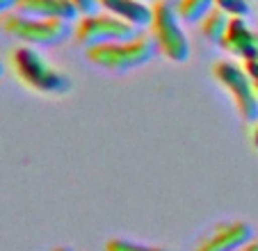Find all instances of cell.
I'll use <instances>...</instances> for the list:
<instances>
[{
    "label": "cell",
    "mask_w": 258,
    "mask_h": 251,
    "mask_svg": "<svg viewBox=\"0 0 258 251\" xmlns=\"http://www.w3.org/2000/svg\"><path fill=\"white\" fill-rule=\"evenodd\" d=\"M10 67L14 76L28 89L48 96H62L71 89V78L62 69L53 67L37 48L32 46H16L10 53Z\"/></svg>",
    "instance_id": "obj_1"
},
{
    "label": "cell",
    "mask_w": 258,
    "mask_h": 251,
    "mask_svg": "<svg viewBox=\"0 0 258 251\" xmlns=\"http://www.w3.org/2000/svg\"><path fill=\"white\" fill-rule=\"evenodd\" d=\"M158 53L156 41L151 34L137 32L131 39H121V41H112V44H103L87 48L85 57L92 62L94 67H101L105 71H131V69L144 67L146 62H151L153 55Z\"/></svg>",
    "instance_id": "obj_2"
},
{
    "label": "cell",
    "mask_w": 258,
    "mask_h": 251,
    "mask_svg": "<svg viewBox=\"0 0 258 251\" xmlns=\"http://www.w3.org/2000/svg\"><path fill=\"white\" fill-rule=\"evenodd\" d=\"M0 30L23 46H59L73 34L71 21L62 19H37L21 12H7L0 16Z\"/></svg>",
    "instance_id": "obj_3"
},
{
    "label": "cell",
    "mask_w": 258,
    "mask_h": 251,
    "mask_svg": "<svg viewBox=\"0 0 258 251\" xmlns=\"http://www.w3.org/2000/svg\"><path fill=\"white\" fill-rule=\"evenodd\" d=\"M151 37L156 41V48L160 55H165L169 62H187L190 59V41L183 32V21L178 19L171 0H156L151 3Z\"/></svg>",
    "instance_id": "obj_4"
},
{
    "label": "cell",
    "mask_w": 258,
    "mask_h": 251,
    "mask_svg": "<svg viewBox=\"0 0 258 251\" xmlns=\"http://www.w3.org/2000/svg\"><path fill=\"white\" fill-rule=\"evenodd\" d=\"M213 78L219 87L231 96L233 107L240 119H242L244 123H256L258 121V94H256V89H253V85H251V80H249L242 64L229 62V59L215 62Z\"/></svg>",
    "instance_id": "obj_5"
},
{
    "label": "cell",
    "mask_w": 258,
    "mask_h": 251,
    "mask_svg": "<svg viewBox=\"0 0 258 251\" xmlns=\"http://www.w3.org/2000/svg\"><path fill=\"white\" fill-rule=\"evenodd\" d=\"M135 34L137 28H133L131 23L117 19V16L107 14V12H94V14L80 16V21L73 28L76 44H80L85 50L94 48V46L121 41V39H131Z\"/></svg>",
    "instance_id": "obj_6"
},
{
    "label": "cell",
    "mask_w": 258,
    "mask_h": 251,
    "mask_svg": "<svg viewBox=\"0 0 258 251\" xmlns=\"http://www.w3.org/2000/svg\"><path fill=\"white\" fill-rule=\"evenodd\" d=\"M251 237H256L253 228L244 219L222 222L195 246V251H235L238 246L247 244Z\"/></svg>",
    "instance_id": "obj_7"
},
{
    "label": "cell",
    "mask_w": 258,
    "mask_h": 251,
    "mask_svg": "<svg viewBox=\"0 0 258 251\" xmlns=\"http://www.w3.org/2000/svg\"><path fill=\"white\" fill-rule=\"evenodd\" d=\"M222 48L235 55L240 62L258 57V32L249 28L244 19H231L224 39H222Z\"/></svg>",
    "instance_id": "obj_8"
},
{
    "label": "cell",
    "mask_w": 258,
    "mask_h": 251,
    "mask_svg": "<svg viewBox=\"0 0 258 251\" xmlns=\"http://www.w3.org/2000/svg\"><path fill=\"white\" fill-rule=\"evenodd\" d=\"M98 7L107 14L131 23L133 28H144L151 25V5L144 0H98Z\"/></svg>",
    "instance_id": "obj_9"
},
{
    "label": "cell",
    "mask_w": 258,
    "mask_h": 251,
    "mask_svg": "<svg viewBox=\"0 0 258 251\" xmlns=\"http://www.w3.org/2000/svg\"><path fill=\"white\" fill-rule=\"evenodd\" d=\"M16 12L25 16H37V19H62L71 21L80 16L71 0H19Z\"/></svg>",
    "instance_id": "obj_10"
},
{
    "label": "cell",
    "mask_w": 258,
    "mask_h": 251,
    "mask_svg": "<svg viewBox=\"0 0 258 251\" xmlns=\"http://www.w3.org/2000/svg\"><path fill=\"white\" fill-rule=\"evenodd\" d=\"M229 21H231L229 16H226L224 12H219L217 7H215V10H210L208 14H206L204 19L199 21L201 37H204L206 41H210V44L222 46V39H224V34H226Z\"/></svg>",
    "instance_id": "obj_11"
},
{
    "label": "cell",
    "mask_w": 258,
    "mask_h": 251,
    "mask_svg": "<svg viewBox=\"0 0 258 251\" xmlns=\"http://www.w3.org/2000/svg\"><path fill=\"white\" fill-rule=\"evenodd\" d=\"M174 7L183 23H199L210 10H215V0H176Z\"/></svg>",
    "instance_id": "obj_12"
},
{
    "label": "cell",
    "mask_w": 258,
    "mask_h": 251,
    "mask_svg": "<svg viewBox=\"0 0 258 251\" xmlns=\"http://www.w3.org/2000/svg\"><path fill=\"white\" fill-rule=\"evenodd\" d=\"M105 251H169V249L153 246V244H140V242H133V240H121V237H114V240H107L105 242Z\"/></svg>",
    "instance_id": "obj_13"
},
{
    "label": "cell",
    "mask_w": 258,
    "mask_h": 251,
    "mask_svg": "<svg viewBox=\"0 0 258 251\" xmlns=\"http://www.w3.org/2000/svg\"><path fill=\"white\" fill-rule=\"evenodd\" d=\"M215 7L219 12H224L229 19H244L249 14L247 0H215Z\"/></svg>",
    "instance_id": "obj_14"
},
{
    "label": "cell",
    "mask_w": 258,
    "mask_h": 251,
    "mask_svg": "<svg viewBox=\"0 0 258 251\" xmlns=\"http://www.w3.org/2000/svg\"><path fill=\"white\" fill-rule=\"evenodd\" d=\"M71 5L76 7V12L80 16H87L98 10V0H71Z\"/></svg>",
    "instance_id": "obj_15"
},
{
    "label": "cell",
    "mask_w": 258,
    "mask_h": 251,
    "mask_svg": "<svg viewBox=\"0 0 258 251\" xmlns=\"http://www.w3.org/2000/svg\"><path fill=\"white\" fill-rule=\"evenodd\" d=\"M242 67H244V71H247L249 80H251L253 89H256V94H258V57L244 59V62H242Z\"/></svg>",
    "instance_id": "obj_16"
},
{
    "label": "cell",
    "mask_w": 258,
    "mask_h": 251,
    "mask_svg": "<svg viewBox=\"0 0 258 251\" xmlns=\"http://www.w3.org/2000/svg\"><path fill=\"white\" fill-rule=\"evenodd\" d=\"M16 5H19V0H0V16L7 12H14Z\"/></svg>",
    "instance_id": "obj_17"
},
{
    "label": "cell",
    "mask_w": 258,
    "mask_h": 251,
    "mask_svg": "<svg viewBox=\"0 0 258 251\" xmlns=\"http://www.w3.org/2000/svg\"><path fill=\"white\" fill-rule=\"evenodd\" d=\"M235 251H258V237H251V240L247 242V244H242V246H238Z\"/></svg>",
    "instance_id": "obj_18"
},
{
    "label": "cell",
    "mask_w": 258,
    "mask_h": 251,
    "mask_svg": "<svg viewBox=\"0 0 258 251\" xmlns=\"http://www.w3.org/2000/svg\"><path fill=\"white\" fill-rule=\"evenodd\" d=\"M251 144H253V149L258 151V121L253 123V131H251Z\"/></svg>",
    "instance_id": "obj_19"
},
{
    "label": "cell",
    "mask_w": 258,
    "mask_h": 251,
    "mask_svg": "<svg viewBox=\"0 0 258 251\" xmlns=\"http://www.w3.org/2000/svg\"><path fill=\"white\" fill-rule=\"evenodd\" d=\"M50 251H73L71 246H55V249H50Z\"/></svg>",
    "instance_id": "obj_20"
},
{
    "label": "cell",
    "mask_w": 258,
    "mask_h": 251,
    "mask_svg": "<svg viewBox=\"0 0 258 251\" xmlns=\"http://www.w3.org/2000/svg\"><path fill=\"white\" fill-rule=\"evenodd\" d=\"M3 73H5V69H3V64H0V78H3Z\"/></svg>",
    "instance_id": "obj_21"
},
{
    "label": "cell",
    "mask_w": 258,
    "mask_h": 251,
    "mask_svg": "<svg viewBox=\"0 0 258 251\" xmlns=\"http://www.w3.org/2000/svg\"><path fill=\"white\" fill-rule=\"evenodd\" d=\"M144 3H156V0H144Z\"/></svg>",
    "instance_id": "obj_22"
}]
</instances>
